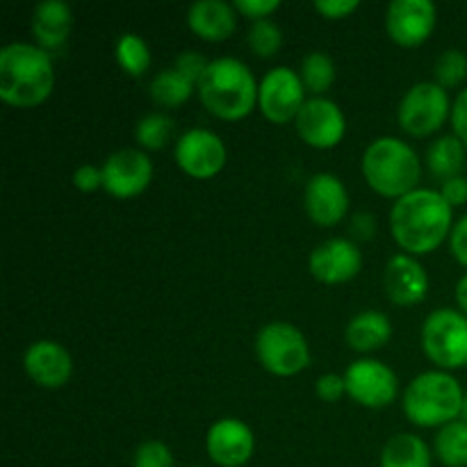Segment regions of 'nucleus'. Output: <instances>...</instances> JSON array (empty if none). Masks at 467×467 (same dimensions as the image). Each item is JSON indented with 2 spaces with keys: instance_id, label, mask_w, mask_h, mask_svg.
I'll return each mask as SVG.
<instances>
[{
  "instance_id": "obj_1",
  "label": "nucleus",
  "mask_w": 467,
  "mask_h": 467,
  "mask_svg": "<svg viewBox=\"0 0 467 467\" xmlns=\"http://www.w3.org/2000/svg\"><path fill=\"white\" fill-rule=\"evenodd\" d=\"M454 228V208L441 192L418 187L395 201L390 210V233L401 251L409 255H424L450 240Z\"/></svg>"
},
{
  "instance_id": "obj_2",
  "label": "nucleus",
  "mask_w": 467,
  "mask_h": 467,
  "mask_svg": "<svg viewBox=\"0 0 467 467\" xmlns=\"http://www.w3.org/2000/svg\"><path fill=\"white\" fill-rule=\"evenodd\" d=\"M55 89L53 57L36 44L14 41L0 50V99L18 109L46 103Z\"/></svg>"
},
{
  "instance_id": "obj_3",
  "label": "nucleus",
  "mask_w": 467,
  "mask_h": 467,
  "mask_svg": "<svg viewBox=\"0 0 467 467\" xmlns=\"http://www.w3.org/2000/svg\"><path fill=\"white\" fill-rule=\"evenodd\" d=\"M258 87L254 73L235 57L213 59L196 85L201 103L213 117L222 121H242L258 103Z\"/></svg>"
},
{
  "instance_id": "obj_4",
  "label": "nucleus",
  "mask_w": 467,
  "mask_h": 467,
  "mask_svg": "<svg viewBox=\"0 0 467 467\" xmlns=\"http://www.w3.org/2000/svg\"><path fill=\"white\" fill-rule=\"evenodd\" d=\"M465 392L459 379L442 369H431L415 377L406 386L401 406L404 415L422 429H442L461 420Z\"/></svg>"
},
{
  "instance_id": "obj_5",
  "label": "nucleus",
  "mask_w": 467,
  "mask_h": 467,
  "mask_svg": "<svg viewBox=\"0 0 467 467\" xmlns=\"http://www.w3.org/2000/svg\"><path fill=\"white\" fill-rule=\"evenodd\" d=\"M363 176L377 194L400 201L418 190L422 164L406 141L379 137L363 153Z\"/></svg>"
},
{
  "instance_id": "obj_6",
  "label": "nucleus",
  "mask_w": 467,
  "mask_h": 467,
  "mask_svg": "<svg viewBox=\"0 0 467 467\" xmlns=\"http://www.w3.org/2000/svg\"><path fill=\"white\" fill-rule=\"evenodd\" d=\"M255 356L274 377H296L310 365V347L304 333L290 322H269L255 336Z\"/></svg>"
},
{
  "instance_id": "obj_7",
  "label": "nucleus",
  "mask_w": 467,
  "mask_h": 467,
  "mask_svg": "<svg viewBox=\"0 0 467 467\" xmlns=\"http://www.w3.org/2000/svg\"><path fill=\"white\" fill-rule=\"evenodd\" d=\"M422 349L442 372L467 368V315L454 308L433 310L424 319Z\"/></svg>"
},
{
  "instance_id": "obj_8",
  "label": "nucleus",
  "mask_w": 467,
  "mask_h": 467,
  "mask_svg": "<svg viewBox=\"0 0 467 467\" xmlns=\"http://www.w3.org/2000/svg\"><path fill=\"white\" fill-rule=\"evenodd\" d=\"M447 119H451L450 96L438 82L413 85L406 91L400 109H397V121H400L401 130L418 140L441 130Z\"/></svg>"
},
{
  "instance_id": "obj_9",
  "label": "nucleus",
  "mask_w": 467,
  "mask_h": 467,
  "mask_svg": "<svg viewBox=\"0 0 467 467\" xmlns=\"http://www.w3.org/2000/svg\"><path fill=\"white\" fill-rule=\"evenodd\" d=\"M306 105V87L299 73L287 67H274L258 87V108L267 121L290 123Z\"/></svg>"
},
{
  "instance_id": "obj_10",
  "label": "nucleus",
  "mask_w": 467,
  "mask_h": 467,
  "mask_svg": "<svg viewBox=\"0 0 467 467\" xmlns=\"http://www.w3.org/2000/svg\"><path fill=\"white\" fill-rule=\"evenodd\" d=\"M342 377L347 383V395L365 409H386L400 395L397 374L381 360H356L347 368Z\"/></svg>"
},
{
  "instance_id": "obj_11",
  "label": "nucleus",
  "mask_w": 467,
  "mask_h": 467,
  "mask_svg": "<svg viewBox=\"0 0 467 467\" xmlns=\"http://www.w3.org/2000/svg\"><path fill=\"white\" fill-rule=\"evenodd\" d=\"M173 158H176L178 169L190 178L210 181L226 167L228 153L217 132L205 130V128H192V130L182 132L181 140L176 141Z\"/></svg>"
},
{
  "instance_id": "obj_12",
  "label": "nucleus",
  "mask_w": 467,
  "mask_h": 467,
  "mask_svg": "<svg viewBox=\"0 0 467 467\" xmlns=\"http://www.w3.org/2000/svg\"><path fill=\"white\" fill-rule=\"evenodd\" d=\"M103 190L114 199H135L153 181V162L141 149H121L103 162Z\"/></svg>"
},
{
  "instance_id": "obj_13",
  "label": "nucleus",
  "mask_w": 467,
  "mask_h": 467,
  "mask_svg": "<svg viewBox=\"0 0 467 467\" xmlns=\"http://www.w3.org/2000/svg\"><path fill=\"white\" fill-rule=\"evenodd\" d=\"M295 126L301 140L317 150L336 149L347 135L345 112L327 96H313L306 100L299 117L295 119Z\"/></svg>"
},
{
  "instance_id": "obj_14",
  "label": "nucleus",
  "mask_w": 467,
  "mask_h": 467,
  "mask_svg": "<svg viewBox=\"0 0 467 467\" xmlns=\"http://www.w3.org/2000/svg\"><path fill=\"white\" fill-rule=\"evenodd\" d=\"M438 23L431 0H392L386 14L388 36L401 48H418L433 35Z\"/></svg>"
},
{
  "instance_id": "obj_15",
  "label": "nucleus",
  "mask_w": 467,
  "mask_h": 467,
  "mask_svg": "<svg viewBox=\"0 0 467 467\" xmlns=\"http://www.w3.org/2000/svg\"><path fill=\"white\" fill-rule=\"evenodd\" d=\"M308 269L313 278H317L324 285H342V283L354 281L360 274L363 254L356 242L347 240V237H333V240L322 242L310 254Z\"/></svg>"
},
{
  "instance_id": "obj_16",
  "label": "nucleus",
  "mask_w": 467,
  "mask_h": 467,
  "mask_svg": "<svg viewBox=\"0 0 467 467\" xmlns=\"http://www.w3.org/2000/svg\"><path fill=\"white\" fill-rule=\"evenodd\" d=\"M205 450L214 465L244 467L254 459L255 436L249 424H244L242 420L223 418L208 429Z\"/></svg>"
},
{
  "instance_id": "obj_17",
  "label": "nucleus",
  "mask_w": 467,
  "mask_h": 467,
  "mask_svg": "<svg viewBox=\"0 0 467 467\" xmlns=\"http://www.w3.org/2000/svg\"><path fill=\"white\" fill-rule=\"evenodd\" d=\"M304 208L310 222L333 228L349 213V192L333 173H315L304 190Z\"/></svg>"
},
{
  "instance_id": "obj_18",
  "label": "nucleus",
  "mask_w": 467,
  "mask_h": 467,
  "mask_svg": "<svg viewBox=\"0 0 467 467\" xmlns=\"http://www.w3.org/2000/svg\"><path fill=\"white\" fill-rule=\"evenodd\" d=\"M23 368L27 377L46 390H59L73 377L71 354L55 340L32 342L23 356Z\"/></svg>"
},
{
  "instance_id": "obj_19",
  "label": "nucleus",
  "mask_w": 467,
  "mask_h": 467,
  "mask_svg": "<svg viewBox=\"0 0 467 467\" xmlns=\"http://www.w3.org/2000/svg\"><path fill=\"white\" fill-rule=\"evenodd\" d=\"M383 290L395 306H418L427 299L429 276L418 258L392 255L383 269Z\"/></svg>"
},
{
  "instance_id": "obj_20",
  "label": "nucleus",
  "mask_w": 467,
  "mask_h": 467,
  "mask_svg": "<svg viewBox=\"0 0 467 467\" xmlns=\"http://www.w3.org/2000/svg\"><path fill=\"white\" fill-rule=\"evenodd\" d=\"M187 26L210 44L226 41L237 27V9L223 0H199L187 9Z\"/></svg>"
},
{
  "instance_id": "obj_21",
  "label": "nucleus",
  "mask_w": 467,
  "mask_h": 467,
  "mask_svg": "<svg viewBox=\"0 0 467 467\" xmlns=\"http://www.w3.org/2000/svg\"><path fill=\"white\" fill-rule=\"evenodd\" d=\"M73 27V12L62 0H46L36 5L32 14L30 30L36 39V46L48 50H59L68 41Z\"/></svg>"
},
{
  "instance_id": "obj_22",
  "label": "nucleus",
  "mask_w": 467,
  "mask_h": 467,
  "mask_svg": "<svg viewBox=\"0 0 467 467\" xmlns=\"http://www.w3.org/2000/svg\"><path fill=\"white\" fill-rule=\"evenodd\" d=\"M392 337V324L388 315L381 310H363L347 324L345 340L347 345L360 354H369L386 347Z\"/></svg>"
},
{
  "instance_id": "obj_23",
  "label": "nucleus",
  "mask_w": 467,
  "mask_h": 467,
  "mask_svg": "<svg viewBox=\"0 0 467 467\" xmlns=\"http://www.w3.org/2000/svg\"><path fill=\"white\" fill-rule=\"evenodd\" d=\"M381 467H431V450L415 433H397L383 445Z\"/></svg>"
},
{
  "instance_id": "obj_24",
  "label": "nucleus",
  "mask_w": 467,
  "mask_h": 467,
  "mask_svg": "<svg viewBox=\"0 0 467 467\" xmlns=\"http://www.w3.org/2000/svg\"><path fill=\"white\" fill-rule=\"evenodd\" d=\"M429 171L442 182L461 176L465 167V144L456 135H445L433 141L427 150Z\"/></svg>"
},
{
  "instance_id": "obj_25",
  "label": "nucleus",
  "mask_w": 467,
  "mask_h": 467,
  "mask_svg": "<svg viewBox=\"0 0 467 467\" xmlns=\"http://www.w3.org/2000/svg\"><path fill=\"white\" fill-rule=\"evenodd\" d=\"M150 99L160 108H181L182 103L192 99L196 91V85H192L187 78H182L176 68H164L150 80Z\"/></svg>"
},
{
  "instance_id": "obj_26",
  "label": "nucleus",
  "mask_w": 467,
  "mask_h": 467,
  "mask_svg": "<svg viewBox=\"0 0 467 467\" xmlns=\"http://www.w3.org/2000/svg\"><path fill=\"white\" fill-rule=\"evenodd\" d=\"M433 451L445 467H467V422L456 420L442 427L433 442Z\"/></svg>"
},
{
  "instance_id": "obj_27",
  "label": "nucleus",
  "mask_w": 467,
  "mask_h": 467,
  "mask_svg": "<svg viewBox=\"0 0 467 467\" xmlns=\"http://www.w3.org/2000/svg\"><path fill=\"white\" fill-rule=\"evenodd\" d=\"M301 82L313 96H324L336 82V64L322 50H313L301 62Z\"/></svg>"
},
{
  "instance_id": "obj_28",
  "label": "nucleus",
  "mask_w": 467,
  "mask_h": 467,
  "mask_svg": "<svg viewBox=\"0 0 467 467\" xmlns=\"http://www.w3.org/2000/svg\"><path fill=\"white\" fill-rule=\"evenodd\" d=\"M117 62L123 73L132 78H141L150 67L149 44L135 32H126L117 41Z\"/></svg>"
},
{
  "instance_id": "obj_29",
  "label": "nucleus",
  "mask_w": 467,
  "mask_h": 467,
  "mask_svg": "<svg viewBox=\"0 0 467 467\" xmlns=\"http://www.w3.org/2000/svg\"><path fill=\"white\" fill-rule=\"evenodd\" d=\"M173 132V121L164 114H146L140 119L135 128V140L141 146V150H160L169 144Z\"/></svg>"
},
{
  "instance_id": "obj_30",
  "label": "nucleus",
  "mask_w": 467,
  "mask_h": 467,
  "mask_svg": "<svg viewBox=\"0 0 467 467\" xmlns=\"http://www.w3.org/2000/svg\"><path fill=\"white\" fill-rule=\"evenodd\" d=\"M246 44H249V50L258 57L267 59L274 57V55L281 50L283 46V32L281 27L274 21L265 18V21L251 23L249 35H246Z\"/></svg>"
},
{
  "instance_id": "obj_31",
  "label": "nucleus",
  "mask_w": 467,
  "mask_h": 467,
  "mask_svg": "<svg viewBox=\"0 0 467 467\" xmlns=\"http://www.w3.org/2000/svg\"><path fill=\"white\" fill-rule=\"evenodd\" d=\"M433 76L442 89H454L467 78V55L463 50L450 48L441 53L433 67Z\"/></svg>"
},
{
  "instance_id": "obj_32",
  "label": "nucleus",
  "mask_w": 467,
  "mask_h": 467,
  "mask_svg": "<svg viewBox=\"0 0 467 467\" xmlns=\"http://www.w3.org/2000/svg\"><path fill=\"white\" fill-rule=\"evenodd\" d=\"M132 467H173V454L162 441H146L132 454Z\"/></svg>"
},
{
  "instance_id": "obj_33",
  "label": "nucleus",
  "mask_w": 467,
  "mask_h": 467,
  "mask_svg": "<svg viewBox=\"0 0 467 467\" xmlns=\"http://www.w3.org/2000/svg\"><path fill=\"white\" fill-rule=\"evenodd\" d=\"M208 67H210V62H205L203 55H199L196 50L181 53L176 57V62H173V68H176L182 78H187L192 85H199L201 78H203L205 71H208Z\"/></svg>"
},
{
  "instance_id": "obj_34",
  "label": "nucleus",
  "mask_w": 467,
  "mask_h": 467,
  "mask_svg": "<svg viewBox=\"0 0 467 467\" xmlns=\"http://www.w3.org/2000/svg\"><path fill=\"white\" fill-rule=\"evenodd\" d=\"M315 392L327 404H336V401H340L347 395L345 377H340V374H322L317 383H315Z\"/></svg>"
},
{
  "instance_id": "obj_35",
  "label": "nucleus",
  "mask_w": 467,
  "mask_h": 467,
  "mask_svg": "<svg viewBox=\"0 0 467 467\" xmlns=\"http://www.w3.org/2000/svg\"><path fill=\"white\" fill-rule=\"evenodd\" d=\"M233 7L237 9V14H242V16L251 18L255 23L269 18V14L276 12L281 7V3L278 0H235Z\"/></svg>"
},
{
  "instance_id": "obj_36",
  "label": "nucleus",
  "mask_w": 467,
  "mask_h": 467,
  "mask_svg": "<svg viewBox=\"0 0 467 467\" xmlns=\"http://www.w3.org/2000/svg\"><path fill=\"white\" fill-rule=\"evenodd\" d=\"M73 185L85 194H91L96 190H103V169L94 164H82L73 171Z\"/></svg>"
},
{
  "instance_id": "obj_37",
  "label": "nucleus",
  "mask_w": 467,
  "mask_h": 467,
  "mask_svg": "<svg viewBox=\"0 0 467 467\" xmlns=\"http://www.w3.org/2000/svg\"><path fill=\"white\" fill-rule=\"evenodd\" d=\"M358 7V0H317L315 3V9L328 21H340V18L351 16Z\"/></svg>"
},
{
  "instance_id": "obj_38",
  "label": "nucleus",
  "mask_w": 467,
  "mask_h": 467,
  "mask_svg": "<svg viewBox=\"0 0 467 467\" xmlns=\"http://www.w3.org/2000/svg\"><path fill=\"white\" fill-rule=\"evenodd\" d=\"M450 249L451 255L456 258V263L467 267V214H463V217L454 223V228H451Z\"/></svg>"
},
{
  "instance_id": "obj_39",
  "label": "nucleus",
  "mask_w": 467,
  "mask_h": 467,
  "mask_svg": "<svg viewBox=\"0 0 467 467\" xmlns=\"http://www.w3.org/2000/svg\"><path fill=\"white\" fill-rule=\"evenodd\" d=\"M451 128H454V135L467 146V87L463 91H459L456 100L451 103Z\"/></svg>"
},
{
  "instance_id": "obj_40",
  "label": "nucleus",
  "mask_w": 467,
  "mask_h": 467,
  "mask_svg": "<svg viewBox=\"0 0 467 467\" xmlns=\"http://www.w3.org/2000/svg\"><path fill=\"white\" fill-rule=\"evenodd\" d=\"M441 194L451 208H461V205L467 203V178L465 176H456L450 178V181L442 182Z\"/></svg>"
},
{
  "instance_id": "obj_41",
  "label": "nucleus",
  "mask_w": 467,
  "mask_h": 467,
  "mask_svg": "<svg viewBox=\"0 0 467 467\" xmlns=\"http://www.w3.org/2000/svg\"><path fill=\"white\" fill-rule=\"evenodd\" d=\"M374 233H377V222H374L372 214H356L354 222H351V235L358 237V240H372Z\"/></svg>"
},
{
  "instance_id": "obj_42",
  "label": "nucleus",
  "mask_w": 467,
  "mask_h": 467,
  "mask_svg": "<svg viewBox=\"0 0 467 467\" xmlns=\"http://www.w3.org/2000/svg\"><path fill=\"white\" fill-rule=\"evenodd\" d=\"M456 304H459L461 313L467 315V274L456 283Z\"/></svg>"
},
{
  "instance_id": "obj_43",
  "label": "nucleus",
  "mask_w": 467,
  "mask_h": 467,
  "mask_svg": "<svg viewBox=\"0 0 467 467\" xmlns=\"http://www.w3.org/2000/svg\"><path fill=\"white\" fill-rule=\"evenodd\" d=\"M461 420L467 422V392H465V400H463V410H461Z\"/></svg>"
},
{
  "instance_id": "obj_44",
  "label": "nucleus",
  "mask_w": 467,
  "mask_h": 467,
  "mask_svg": "<svg viewBox=\"0 0 467 467\" xmlns=\"http://www.w3.org/2000/svg\"><path fill=\"white\" fill-rule=\"evenodd\" d=\"M194 467H201V465H194Z\"/></svg>"
}]
</instances>
